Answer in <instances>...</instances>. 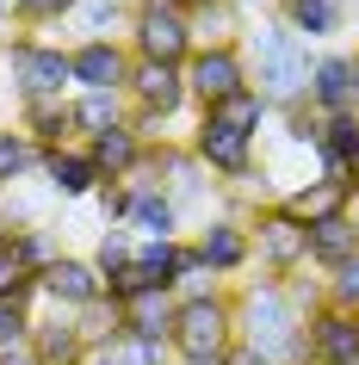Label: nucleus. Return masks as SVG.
I'll use <instances>...</instances> for the list:
<instances>
[{"mask_svg": "<svg viewBox=\"0 0 359 365\" xmlns=\"http://www.w3.org/2000/svg\"><path fill=\"white\" fill-rule=\"evenodd\" d=\"M236 341L254 346L261 359L273 365H310V346H303V316L291 309L279 279H261L236 297Z\"/></svg>", "mask_w": 359, "mask_h": 365, "instance_id": "f257e3e1", "label": "nucleus"}, {"mask_svg": "<svg viewBox=\"0 0 359 365\" xmlns=\"http://www.w3.org/2000/svg\"><path fill=\"white\" fill-rule=\"evenodd\" d=\"M310 50H303V38H291L279 19H261L254 25V93L273 106V112H291V106H303L310 99Z\"/></svg>", "mask_w": 359, "mask_h": 365, "instance_id": "f03ea898", "label": "nucleus"}, {"mask_svg": "<svg viewBox=\"0 0 359 365\" xmlns=\"http://www.w3.org/2000/svg\"><path fill=\"white\" fill-rule=\"evenodd\" d=\"M229 346H236V297H223V291L180 297V309H173V365L223 359Z\"/></svg>", "mask_w": 359, "mask_h": 365, "instance_id": "7ed1b4c3", "label": "nucleus"}, {"mask_svg": "<svg viewBox=\"0 0 359 365\" xmlns=\"http://www.w3.org/2000/svg\"><path fill=\"white\" fill-rule=\"evenodd\" d=\"M6 75H13V93L25 99H62V87H75V62L56 43L38 38H6Z\"/></svg>", "mask_w": 359, "mask_h": 365, "instance_id": "20e7f679", "label": "nucleus"}, {"mask_svg": "<svg viewBox=\"0 0 359 365\" xmlns=\"http://www.w3.org/2000/svg\"><path fill=\"white\" fill-rule=\"evenodd\" d=\"M248 242H254V254H261L266 272H298L303 260H310V223H298V217L285 211V205H266V211H254V223H248Z\"/></svg>", "mask_w": 359, "mask_h": 365, "instance_id": "39448f33", "label": "nucleus"}, {"mask_svg": "<svg viewBox=\"0 0 359 365\" xmlns=\"http://www.w3.org/2000/svg\"><path fill=\"white\" fill-rule=\"evenodd\" d=\"M131 50L136 62H168V68H186L192 62V19L186 13H161V6H136L131 19Z\"/></svg>", "mask_w": 359, "mask_h": 365, "instance_id": "423d86ee", "label": "nucleus"}, {"mask_svg": "<svg viewBox=\"0 0 359 365\" xmlns=\"http://www.w3.org/2000/svg\"><path fill=\"white\" fill-rule=\"evenodd\" d=\"M192 161L217 180H254V136H236L229 124L217 118H198V130H192Z\"/></svg>", "mask_w": 359, "mask_h": 365, "instance_id": "0eeeda50", "label": "nucleus"}, {"mask_svg": "<svg viewBox=\"0 0 359 365\" xmlns=\"http://www.w3.org/2000/svg\"><path fill=\"white\" fill-rule=\"evenodd\" d=\"M186 93L198 99V106H223V99H236V93H248V62H242V50L229 43V50H192V62H186Z\"/></svg>", "mask_w": 359, "mask_h": 365, "instance_id": "6e6552de", "label": "nucleus"}, {"mask_svg": "<svg viewBox=\"0 0 359 365\" xmlns=\"http://www.w3.org/2000/svg\"><path fill=\"white\" fill-rule=\"evenodd\" d=\"M38 291L50 297V309L81 316L87 304H99V297H106V272H99L93 260H81V254H56V260L38 272Z\"/></svg>", "mask_w": 359, "mask_h": 365, "instance_id": "1a4fd4ad", "label": "nucleus"}, {"mask_svg": "<svg viewBox=\"0 0 359 365\" xmlns=\"http://www.w3.org/2000/svg\"><path fill=\"white\" fill-rule=\"evenodd\" d=\"M69 62H75V87L81 93H124V87H131V68H136V56L118 38L112 43H75Z\"/></svg>", "mask_w": 359, "mask_h": 365, "instance_id": "9d476101", "label": "nucleus"}, {"mask_svg": "<svg viewBox=\"0 0 359 365\" xmlns=\"http://www.w3.org/2000/svg\"><path fill=\"white\" fill-rule=\"evenodd\" d=\"M303 346H310V365H359V316L322 304L303 322Z\"/></svg>", "mask_w": 359, "mask_h": 365, "instance_id": "9b49d317", "label": "nucleus"}, {"mask_svg": "<svg viewBox=\"0 0 359 365\" xmlns=\"http://www.w3.org/2000/svg\"><path fill=\"white\" fill-rule=\"evenodd\" d=\"M192 248H198V260H205V272H242L248 260H254V242H248V223L242 217H205V230L192 235Z\"/></svg>", "mask_w": 359, "mask_h": 365, "instance_id": "f8f14e48", "label": "nucleus"}, {"mask_svg": "<svg viewBox=\"0 0 359 365\" xmlns=\"http://www.w3.org/2000/svg\"><path fill=\"white\" fill-rule=\"evenodd\" d=\"M124 93L136 99V112H155V118H173L192 99L186 93V68H168V62H136Z\"/></svg>", "mask_w": 359, "mask_h": 365, "instance_id": "ddd939ff", "label": "nucleus"}, {"mask_svg": "<svg viewBox=\"0 0 359 365\" xmlns=\"http://www.w3.org/2000/svg\"><path fill=\"white\" fill-rule=\"evenodd\" d=\"M44 180H50V192H56V198H93L99 186H106V173H99V161L87 155V143L50 149V155H44Z\"/></svg>", "mask_w": 359, "mask_h": 365, "instance_id": "4468645a", "label": "nucleus"}, {"mask_svg": "<svg viewBox=\"0 0 359 365\" xmlns=\"http://www.w3.org/2000/svg\"><path fill=\"white\" fill-rule=\"evenodd\" d=\"M25 346H31V359H38V365H87V359H93L69 309L38 316V328H31V341H25Z\"/></svg>", "mask_w": 359, "mask_h": 365, "instance_id": "2eb2a0df", "label": "nucleus"}, {"mask_svg": "<svg viewBox=\"0 0 359 365\" xmlns=\"http://www.w3.org/2000/svg\"><path fill=\"white\" fill-rule=\"evenodd\" d=\"M19 112H25L19 130L31 136L44 155H50V149H69V143L81 136V124H75V99H25Z\"/></svg>", "mask_w": 359, "mask_h": 365, "instance_id": "dca6fc26", "label": "nucleus"}, {"mask_svg": "<svg viewBox=\"0 0 359 365\" xmlns=\"http://www.w3.org/2000/svg\"><path fill=\"white\" fill-rule=\"evenodd\" d=\"M124 309V334H136V341H155L173 353V309H180V297L173 291H143V297H131Z\"/></svg>", "mask_w": 359, "mask_h": 365, "instance_id": "f3484780", "label": "nucleus"}, {"mask_svg": "<svg viewBox=\"0 0 359 365\" xmlns=\"http://www.w3.org/2000/svg\"><path fill=\"white\" fill-rule=\"evenodd\" d=\"M279 205L298 217V223H322V217H347V211H353V186H340V180H322V173H316L310 186L285 192Z\"/></svg>", "mask_w": 359, "mask_h": 365, "instance_id": "a211bd4d", "label": "nucleus"}, {"mask_svg": "<svg viewBox=\"0 0 359 365\" xmlns=\"http://www.w3.org/2000/svg\"><path fill=\"white\" fill-rule=\"evenodd\" d=\"M310 106L322 118L335 112H353V56H322L310 68Z\"/></svg>", "mask_w": 359, "mask_h": 365, "instance_id": "6ab92c4d", "label": "nucleus"}, {"mask_svg": "<svg viewBox=\"0 0 359 365\" xmlns=\"http://www.w3.org/2000/svg\"><path fill=\"white\" fill-rule=\"evenodd\" d=\"M353 254H359L353 217H322V223H310V267L335 272V267H347Z\"/></svg>", "mask_w": 359, "mask_h": 365, "instance_id": "aec40b11", "label": "nucleus"}, {"mask_svg": "<svg viewBox=\"0 0 359 365\" xmlns=\"http://www.w3.org/2000/svg\"><path fill=\"white\" fill-rule=\"evenodd\" d=\"M279 25L291 38H335L340 31V0H279Z\"/></svg>", "mask_w": 359, "mask_h": 365, "instance_id": "412c9836", "label": "nucleus"}, {"mask_svg": "<svg viewBox=\"0 0 359 365\" xmlns=\"http://www.w3.org/2000/svg\"><path fill=\"white\" fill-rule=\"evenodd\" d=\"M69 19L87 31L81 43H112V31H131L136 6H131V0H75V13H69Z\"/></svg>", "mask_w": 359, "mask_h": 365, "instance_id": "4be33fe9", "label": "nucleus"}, {"mask_svg": "<svg viewBox=\"0 0 359 365\" xmlns=\"http://www.w3.org/2000/svg\"><path fill=\"white\" fill-rule=\"evenodd\" d=\"M87 155L99 161V173H106V180H124V173L143 161V136H136V130H131V118H124L118 130L93 136V143H87Z\"/></svg>", "mask_w": 359, "mask_h": 365, "instance_id": "5701e85b", "label": "nucleus"}, {"mask_svg": "<svg viewBox=\"0 0 359 365\" xmlns=\"http://www.w3.org/2000/svg\"><path fill=\"white\" fill-rule=\"evenodd\" d=\"M131 230L143 235V242H180V211H173V198L168 192H136Z\"/></svg>", "mask_w": 359, "mask_h": 365, "instance_id": "b1692460", "label": "nucleus"}, {"mask_svg": "<svg viewBox=\"0 0 359 365\" xmlns=\"http://www.w3.org/2000/svg\"><path fill=\"white\" fill-rule=\"evenodd\" d=\"M168 198H173V211L186 217V211H205L211 205V173L192 161V149L173 155V173H168Z\"/></svg>", "mask_w": 359, "mask_h": 365, "instance_id": "393cba45", "label": "nucleus"}, {"mask_svg": "<svg viewBox=\"0 0 359 365\" xmlns=\"http://www.w3.org/2000/svg\"><path fill=\"white\" fill-rule=\"evenodd\" d=\"M75 328H81V341H87V353H106L112 341H124V309L112 297H99V304H87L75 316Z\"/></svg>", "mask_w": 359, "mask_h": 365, "instance_id": "a878e982", "label": "nucleus"}, {"mask_svg": "<svg viewBox=\"0 0 359 365\" xmlns=\"http://www.w3.org/2000/svg\"><path fill=\"white\" fill-rule=\"evenodd\" d=\"M205 118H217V124H229V130H236V136H261V124H266V118H273V106H266V99L254 93V87H248V93L223 99V106H211Z\"/></svg>", "mask_w": 359, "mask_h": 365, "instance_id": "bb28decb", "label": "nucleus"}, {"mask_svg": "<svg viewBox=\"0 0 359 365\" xmlns=\"http://www.w3.org/2000/svg\"><path fill=\"white\" fill-rule=\"evenodd\" d=\"M75 124H81L87 143L106 136V130H118V124H124V93H81L75 99Z\"/></svg>", "mask_w": 359, "mask_h": 365, "instance_id": "cd10ccee", "label": "nucleus"}, {"mask_svg": "<svg viewBox=\"0 0 359 365\" xmlns=\"http://www.w3.org/2000/svg\"><path fill=\"white\" fill-rule=\"evenodd\" d=\"M236 38V6L217 0V6H192V43L198 50H229Z\"/></svg>", "mask_w": 359, "mask_h": 365, "instance_id": "c85d7f7f", "label": "nucleus"}, {"mask_svg": "<svg viewBox=\"0 0 359 365\" xmlns=\"http://www.w3.org/2000/svg\"><path fill=\"white\" fill-rule=\"evenodd\" d=\"M31 168H44V149H38L25 130H0V186L25 180Z\"/></svg>", "mask_w": 359, "mask_h": 365, "instance_id": "c756f323", "label": "nucleus"}, {"mask_svg": "<svg viewBox=\"0 0 359 365\" xmlns=\"http://www.w3.org/2000/svg\"><path fill=\"white\" fill-rule=\"evenodd\" d=\"M87 365H173V353H168V346H155V341L124 334V341H112L106 353H93Z\"/></svg>", "mask_w": 359, "mask_h": 365, "instance_id": "7c9ffc66", "label": "nucleus"}, {"mask_svg": "<svg viewBox=\"0 0 359 365\" xmlns=\"http://www.w3.org/2000/svg\"><path fill=\"white\" fill-rule=\"evenodd\" d=\"M131 260H136V230H131V223H118V230H106V235H99L93 267L106 272V279H112V272H124Z\"/></svg>", "mask_w": 359, "mask_h": 365, "instance_id": "2f4dec72", "label": "nucleus"}, {"mask_svg": "<svg viewBox=\"0 0 359 365\" xmlns=\"http://www.w3.org/2000/svg\"><path fill=\"white\" fill-rule=\"evenodd\" d=\"M13 260H19L25 272H44L50 260H56V242H50V230H13Z\"/></svg>", "mask_w": 359, "mask_h": 365, "instance_id": "473e14b6", "label": "nucleus"}, {"mask_svg": "<svg viewBox=\"0 0 359 365\" xmlns=\"http://www.w3.org/2000/svg\"><path fill=\"white\" fill-rule=\"evenodd\" d=\"M322 285H328V309H347V316H359V254L347 260V267H335Z\"/></svg>", "mask_w": 359, "mask_h": 365, "instance_id": "72a5a7b5", "label": "nucleus"}, {"mask_svg": "<svg viewBox=\"0 0 359 365\" xmlns=\"http://www.w3.org/2000/svg\"><path fill=\"white\" fill-rule=\"evenodd\" d=\"M31 328H38V316H31L19 297H0V346H25Z\"/></svg>", "mask_w": 359, "mask_h": 365, "instance_id": "f704fd0d", "label": "nucleus"}, {"mask_svg": "<svg viewBox=\"0 0 359 365\" xmlns=\"http://www.w3.org/2000/svg\"><path fill=\"white\" fill-rule=\"evenodd\" d=\"M75 13V0H25V25H56Z\"/></svg>", "mask_w": 359, "mask_h": 365, "instance_id": "c9c22d12", "label": "nucleus"}, {"mask_svg": "<svg viewBox=\"0 0 359 365\" xmlns=\"http://www.w3.org/2000/svg\"><path fill=\"white\" fill-rule=\"evenodd\" d=\"M223 365H273V359H261L254 346H242V341H236V346H229V359H223Z\"/></svg>", "mask_w": 359, "mask_h": 365, "instance_id": "e433bc0d", "label": "nucleus"}, {"mask_svg": "<svg viewBox=\"0 0 359 365\" xmlns=\"http://www.w3.org/2000/svg\"><path fill=\"white\" fill-rule=\"evenodd\" d=\"M0 365H38V359H31V346H0Z\"/></svg>", "mask_w": 359, "mask_h": 365, "instance_id": "4c0bfd02", "label": "nucleus"}, {"mask_svg": "<svg viewBox=\"0 0 359 365\" xmlns=\"http://www.w3.org/2000/svg\"><path fill=\"white\" fill-rule=\"evenodd\" d=\"M136 6H161V13H186L192 19V0H136Z\"/></svg>", "mask_w": 359, "mask_h": 365, "instance_id": "58836bf2", "label": "nucleus"}, {"mask_svg": "<svg viewBox=\"0 0 359 365\" xmlns=\"http://www.w3.org/2000/svg\"><path fill=\"white\" fill-rule=\"evenodd\" d=\"M0 19H25V0H0Z\"/></svg>", "mask_w": 359, "mask_h": 365, "instance_id": "ea45409f", "label": "nucleus"}, {"mask_svg": "<svg viewBox=\"0 0 359 365\" xmlns=\"http://www.w3.org/2000/svg\"><path fill=\"white\" fill-rule=\"evenodd\" d=\"M13 248V230H6V217H0V254Z\"/></svg>", "mask_w": 359, "mask_h": 365, "instance_id": "a19ab883", "label": "nucleus"}, {"mask_svg": "<svg viewBox=\"0 0 359 365\" xmlns=\"http://www.w3.org/2000/svg\"><path fill=\"white\" fill-rule=\"evenodd\" d=\"M353 112H359V56H353Z\"/></svg>", "mask_w": 359, "mask_h": 365, "instance_id": "79ce46f5", "label": "nucleus"}, {"mask_svg": "<svg viewBox=\"0 0 359 365\" xmlns=\"http://www.w3.org/2000/svg\"><path fill=\"white\" fill-rule=\"evenodd\" d=\"M347 217H353V230H359V192H353V211H347Z\"/></svg>", "mask_w": 359, "mask_h": 365, "instance_id": "37998d69", "label": "nucleus"}, {"mask_svg": "<svg viewBox=\"0 0 359 365\" xmlns=\"http://www.w3.org/2000/svg\"><path fill=\"white\" fill-rule=\"evenodd\" d=\"M353 192H359V155H353Z\"/></svg>", "mask_w": 359, "mask_h": 365, "instance_id": "c03bdc74", "label": "nucleus"}, {"mask_svg": "<svg viewBox=\"0 0 359 365\" xmlns=\"http://www.w3.org/2000/svg\"><path fill=\"white\" fill-rule=\"evenodd\" d=\"M192 6H217V0H192Z\"/></svg>", "mask_w": 359, "mask_h": 365, "instance_id": "a18cd8bd", "label": "nucleus"}]
</instances>
